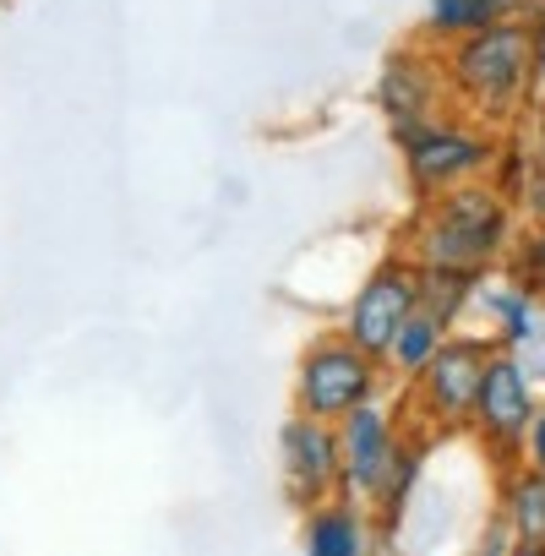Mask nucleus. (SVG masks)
<instances>
[{
	"mask_svg": "<svg viewBox=\"0 0 545 556\" xmlns=\"http://www.w3.org/2000/svg\"><path fill=\"white\" fill-rule=\"evenodd\" d=\"M512 245V207L496 186H453L420 202V218L404 240V256L431 273H485Z\"/></svg>",
	"mask_w": 545,
	"mask_h": 556,
	"instance_id": "obj_1",
	"label": "nucleus"
},
{
	"mask_svg": "<svg viewBox=\"0 0 545 556\" xmlns=\"http://www.w3.org/2000/svg\"><path fill=\"white\" fill-rule=\"evenodd\" d=\"M447 83L458 99H469L485 115H507L523 104L534 83V28L523 23H491L447 50Z\"/></svg>",
	"mask_w": 545,
	"mask_h": 556,
	"instance_id": "obj_2",
	"label": "nucleus"
},
{
	"mask_svg": "<svg viewBox=\"0 0 545 556\" xmlns=\"http://www.w3.org/2000/svg\"><path fill=\"white\" fill-rule=\"evenodd\" d=\"M382 388V361H371L360 344H350L339 328L317 333L301 350L295 366V415H312L322 426H339L350 409L371 404Z\"/></svg>",
	"mask_w": 545,
	"mask_h": 556,
	"instance_id": "obj_3",
	"label": "nucleus"
},
{
	"mask_svg": "<svg viewBox=\"0 0 545 556\" xmlns=\"http://www.w3.org/2000/svg\"><path fill=\"white\" fill-rule=\"evenodd\" d=\"M398 153H404V175H409L415 197L426 202V197H442L453 186H469L496 159V142H491V131H474V126L436 115V121L415 126L398 142Z\"/></svg>",
	"mask_w": 545,
	"mask_h": 556,
	"instance_id": "obj_4",
	"label": "nucleus"
},
{
	"mask_svg": "<svg viewBox=\"0 0 545 556\" xmlns=\"http://www.w3.org/2000/svg\"><path fill=\"white\" fill-rule=\"evenodd\" d=\"M415 306H420V267H415L404 251H393L388 262H377V267L360 278V290H355V301H350L339 333H344L350 344H360L371 361H382V355L393 350L398 328L415 317Z\"/></svg>",
	"mask_w": 545,
	"mask_h": 556,
	"instance_id": "obj_5",
	"label": "nucleus"
},
{
	"mask_svg": "<svg viewBox=\"0 0 545 556\" xmlns=\"http://www.w3.org/2000/svg\"><path fill=\"white\" fill-rule=\"evenodd\" d=\"M491 355H496V344L469 339V333H447V344L415 377V393H420V404L436 426H464L474 415V393H480V377H485Z\"/></svg>",
	"mask_w": 545,
	"mask_h": 556,
	"instance_id": "obj_6",
	"label": "nucleus"
},
{
	"mask_svg": "<svg viewBox=\"0 0 545 556\" xmlns=\"http://www.w3.org/2000/svg\"><path fill=\"white\" fill-rule=\"evenodd\" d=\"M339 485L350 502H377L382 480H388V464H393V447H398V420L388 415V404H360L350 409L339 426Z\"/></svg>",
	"mask_w": 545,
	"mask_h": 556,
	"instance_id": "obj_7",
	"label": "nucleus"
},
{
	"mask_svg": "<svg viewBox=\"0 0 545 556\" xmlns=\"http://www.w3.org/2000/svg\"><path fill=\"white\" fill-rule=\"evenodd\" d=\"M279 464L295 502H328V491L339 485V431L312 415H290L279 431Z\"/></svg>",
	"mask_w": 545,
	"mask_h": 556,
	"instance_id": "obj_8",
	"label": "nucleus"
},
{
	"mask_svg": "<svg viewBox=\"0 0 545 556\" xmlns=\"http://www.w3.org/2000/svg\"><path fill=\"white\" fill-rule=\"evenodd\" d=\"M496 447H512L523 442L529 420H534V393H529V371L512 361V355H491L485 377H480V393H474V415H469Z\"/></svg>",
	"mask_w": 545,
	"mask_h": 556,
	"instance_id": "obj_9",
	"label": "nucleus"
},
{
	"mask_svg": "<svg viewBox=\"0 0 545 556\" xmlns=\"http://www.w3.org/2000/svg\"><path fill=\"white\" fill-rule=\"evenodd\" d=\"M377 104L393 126V142H404L415 126L436 121V66L415 50H398L377 77Z\"/></svg>",
	"mask_w": 545,
	"mask_h": 556,
	"instance_id": "obj_10",
	"label": "nucleus"
},
{
	"mask_svg": "<svg viewBox=\"0 0 545 556\" xmlns=\"http://www.w3.org/2000/svg\"><path fill=\"white\" fill-rule=\"evenodd\" d=\"M306 556H366V513L360 502H312L306 507Z\"/></svg>",
	"mask_w": 545,
	"mask_h": 556,
	"instance_id": "obj_11",
	"label": "nucleus"
},
{
	"mask_svg": "<svg viewBox=\"0 0 545 556\" xmlns=\"http://www.w3.org/2000/svg\"><path fill=\"white\" fill-rule=\"evenodd\" d=\"M447 333H453L447 323H436L431 312H420V306H415V317H409V323L398 328L393 350L382 355V371H393V377L415 382V377H420V371L431 366V355H436V350L447 344Z\"/></svg>",
	"mask_w": 545,
	"mask_h": 556,
	"instance_id": "obj_12",
	"label": "nucleus"
},
{
	"mask_svg": "<svg viewBox=\"0 0 545 556\" xmlns=\"http://www.w3.org/2000/svg\"><path fill=\"white\" fill-rule=\"evenodd\" d=\"M474 285H480L474 273H431V267H420V312H431L436 323L453 328L464 317V306L474 301Z\"/></svg>",
	"mask_w": 545,
	"mask_h": 556,
	"instance_id": "obj_13",
	"label": "nucleus"
},
{
	"mask_svg": "<svg viewBox=\"0 0 545 556\" xmlns=\"http://www.w3.org/2000/svg\"><path fill=\"white\" fill-rule=\"evenodd\" d=\"M507 518L523 545H545V475L529 469L507 485Z\"/></svg>",
	"mask_w": 545,
	"mask_h": 556,
	"instance_id": "obj_14",
	"label": "nucleus"
},
{
	"mask_svg": "<svg viewBox=\"0 0 545 556\" xmlns=\"http://www.w3.org/2000/svg\"><path fill=\"white\" fill-rule=\"evenodd\" d=\"M496 17L485 12V7H474V0H431L426 7V28L436 34V39H469V34H480V28H491Z\"/></svg>",
	"mask_w": 545,
	"mask_h": 556,
	"instance_id": "obj_15",
	"label": "nucleus"
},
{
	"mask_svg": "<svg viewBox=\"0 0 545 556\" xmlns=\"http://www.w3.org/2000/svg\"><path fill=\"white\" fill-rule=\"evenodd\" d=\"M512 290H523V295H540V290H545V224H534V229L518 240V256H512Z\"/></svg>",
	"mask_w": 545,
	"mask_h": 556,
	"instance_id": "obj_16",
	"label": "nucleus"
},
{
	"mask_svg": "<svg viewBox=\"0 0 545 556\" xmlns=\"http://www.w3.org/2000/svg\"><path fill=\"white\" fill-rule=\"evenodd\" d=\"M491 312L502 317V339H534V306L523 290H502L491 301Z\"/></svg>",
	"mask_w": 545,
	"mask_h": 556,
	"instance_id": "obj_17",
	"label": "nucleus"
},
{
	"mask_svg": "<svg viewBox=\"0 0 545 556\" xmlns=\"http://www.w3.org/2000/svg\"><path fill=\"white\" fill-rule=\"evenodd\" d=\"M523 437H529V464H534V469L545 475V415H534Z\"/></svg>",
	"mask_w": 545,
	"mask_h": 556,
	"instance_id": "obj_18",
	"label": "nucleus"
},
{
	"mask_svg": "<svg viewBox=\"0 0 545 556\" xmlns=\"http://www.w3.org/2000/svg\"><path fill=\"white\" fill-rule=\"evenodd\" d=\"M474 7H485V12L496 17V23H507V17H512V12L523 7V0H474Z\"/></svg>",
	"mask_w": 545,
	"mask_h": 556,
	"instance_id": "obj_19",
	"label": "nucleus"
},
{
	"mask_svg": "<svg viewBox=\"0 0 545 556\" xmlns=\"http://www.w3.org/2000/svg\"><path fill=\"white\" fill-rule=\"evenodd\" d=\"M534 77L545 83V23H540V34H534Z\"/></svg>",
	"mask_w": 545,
	"mask_h": 556,
	"instance_id": "obj_20",
	"label": "nucleus"
},
{
	"mask_svg": "<svg viewBox=\"0 0 545 556\" xmlns=\"http://www.w3.org/2000/svg\"><path fill=\"white\" fill-rule=\"evenodd\" d=\"M512 556H545V545H523V540H518V551H512Z\"/></svg>",
	"mask_w": 545,
	"mask_h": 556,
	"instance_id": "obj_21",
	"label": "nucleus"
},
{
	"mask_svg": "<svg viewBox=\"0 0 545 556\" xmlns=\"http://www.w3.org/2000/svg\"><path fill=\"white\" fill-rule=\"evenodd\" d=\"M540 169H545V131H540Z\"/></svg>",
	"mask_w": 545,
	"mask_h": 556,
	"instance_id": "obj_22",
	"label": "nucleus"
}]
</instances>
